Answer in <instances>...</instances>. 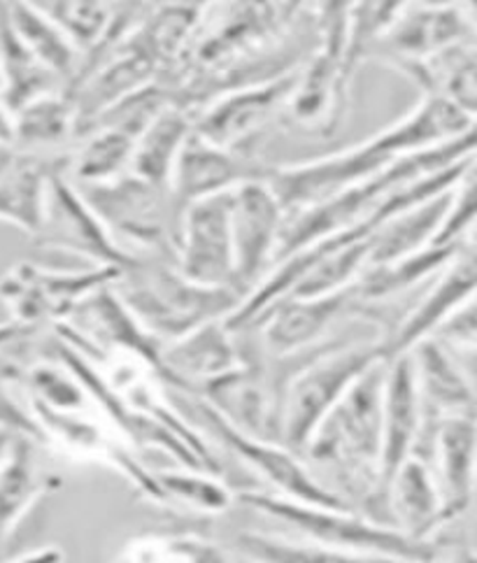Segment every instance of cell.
Here are the masks:
<instances>
[{
  "label": "cell",
  "mask_w": 477,
  "mask_h": 563,
  "mask_svg": "<svg viewBox=\"0 0 477 563\" xmlns=\"http://www.w3.org/2000/svg\"><path fill=\"white\" fill-rule=\"evenodd\" d=\"M477 229V152L466 161V166L450 191V206L435 235V247L459 245Z\"/></svg>",
  "instance_id": "obj_37"
},
{
  "label": "cell",
  "mask_w": 477,
  "mask_h": 563,
  "mask_svg": "<svg viewBox=\"0 0 477 563\" xmlns=\"http://www.w3.org/2000/svg\"><path fill=\"white\" fill-rule=\"evenodd\" d=\"M112 563H235V556L208 536L164 529L131 536Z\"/></svg>",
  "instance_id": "obj_31"
},
{
  "label": "cell",
  "mask_w": 477,
  "mask_h": 563,
  "mask_svg": "<svg viewBox=\"0 0 477 563\" xmlns=\"http://www.w3.org/2000/svg\"><path fill=\"white\" fill-rule=\"evenodd\" d=\"M114 268L91 266L85 271H64L22 261L0 277V303L10 312V321L31 331L54 329L77 310L98 289L114 285Z\"/></svg>",
  "instance_id": "obj_9"
},
{
  "label": "cell",
  "mask_w": 477,
  "mask_h": 563,
  "mask_svg": "<svg viewBox=\"0 0 477 563\" xmlns=\"http://www.w3.org/2000/svg\"><path fill=\"white\" fill-rule=\"evenodd\" d=\"M231 194L201 198L185 208L175 264L198 285L229 287L245 294L235 273Z\"/></svg>",
  "instance_id": "obj_13"
},
{
  "label": "cell",
  "mask_w": 477,
  "mask_h": 563,
  "mask_svg": "<svg viewBox=\"0 0 477 563\" xmlns=\"http://www.w3.org/2000/svg\"><path fill=\"white\" fill-rule=\"evenodd\" d=\"M75 187L131 256L175 261L182 208L177 206L170 187L147 183L133 173L106 185Z\"/></svg>",
  "instance_id": "obj_7"
},
{
  "label": "cell",
  "mask_w": 477,
  "mask_h": 563,
  "mask_svg": "<svg viewBox=\"0 0 477 563\" xmlns=\"http://www.w3.org/2000/svg\"><path fill=\"white\" fill-rule=\"evenodd\" d=\"M19 345L0 352V431L12 433V435H26V438L43 442L40 440V433L33 424L26 406H24V398H22V394H19V387H16V371H19V366H22V356L14 354Z\"/></svg>",
  "instance_id": "obj_38"
},
{
  "label": "cell",
  "mask_w": 477,
  "mask_h": 563,
  "mask_svg": "<svg viewBox=\"0 0 477 563\" xmlns=\"http://www.w3.org/2000/svg\"><path fill=\"white\" fill-rule=\"evenodd\" d=\"M470 40L477 35L452 0H420L377 31L362 58L377 56L406 73Z\"/></svg>",
  "instance_id": "obj_10"
},
{
  "label": "cell",
  "mask_w": 477,
  "mask_h": 563,
  "mask_svg": "<svg viewBox=\"0 0 477 563\" xmlns=\"http://www.w3.org/2000/svg\"><path fill=\"white\" fill-rule=\"evenodd\" d=\"M35 243L45 250L79 256L91 261L93 266L114 271H124L135 258L117 243L101 217L93 212L66 173L54 177L47 219Z\"/></svg>",
  "instance_id": "obj_14"
},
{
  "label": "cell",
  "mask_w": 477,
  "mask_h": 563,
  "mask_svg": "<svg viewBox=\"0 0 477 563\" xmlns=\"http://www.w3.org/2000/svg\"><path fill=\"white\" fill-rule=\"evenodd\" d=\"M243 364V338L226 324V319L208 321L191 333L170 340L162 350L166 382L170 389L187 396H198Z\"/></svg>",
  "instance_id": "obj_16"
},
{
  "label": "cell",
  "mask_w": 477,
  "mask_h": 563,
  "mask_svg": "<svg viewBox=\"0 0 477 563\" xmlns=\"http://www.w3.org/2000/svg\"><path fill=\"white\" fill-rule=\"evenodd\" d=\"M137 135L119 126H89L79 131L68 150L66 175L75 185H106L131 173Z\"/></svg>",
  "instance_id": "obj_28"
},
{
  "label": "cell",
  "mask_w": 477,
  "mask_h": 563,
  "mask_svg": "<svg viewBox=\"0 0 477 563\" xmlns=\"http://www.w3.org/2000/svg\"><path fill=\"white\" fill-rule=\"evenodd\" d=\"M477 296V238L459 243L445 268L435 275L431 289L422 296L391 335L385 340V361L410 352L431 338L443 321Z\"/></svg>",
  "instance_id": "obj_17"
},
{
  "label": "cell",
  "mask_w": 477,
  "mask_h": 563,
  "mask_svg": "<svg viewBox=\"0 0 477 563\" xmlns=\"http://www.w3.org/2000/svg\"><path fill=\"white\" fill-rule=\"evenodd\" d=\"M473 126V119L447 98L424 93L420 103L399 122L377 131L359 145L296 161V164L273 166L268 185L280 198L287 214H291L364 183L408 154L445 145Z\"/></svg>",
  "instance_id": "obj_2"
},
{
  "label": "cell",
  "mask_w": 477,
  "mask_h": 563,
  "mask_svg": "<svg viewBox=\"0 0 477 563\" xmlns=\"http://www.w3.org/2000/svg\"><path fill=\"white\" fill-rule=\"evenodd\" d=\"M68 168V152L33 154L0 150V224L14 227L33 240L43 231L52 183Z\"/></svg>",
  "instance_id": "obj_18"
},
{
  "label": "cell",
  "mask_w": 477,
  "mask_h": 563,
  "mask_svg": "<svg viewBox=\"0 0 477 563\" xmlns=\"http://www.w3.org/2000/svg\"><path fill=\"white\" fill-rule=\"evenodd\" d=\"M410 356L426 417L477 410L475 391L468 377L443 343L435 338H426L410 350Z\"/></svg>",
  "instance_id": "obj_25"
},
{
  "label": "cell",
  "mask_w": 477,
  "mask_h": 563,
  "mask_svg": "<svg viewBox=\"0 0 477 563\" xmlns=\"http://www.w3.org/2000/svg\"><path fill=\"white\" fill-rule=\"evenodd\" d=\"M12 440H14L12 433L0 431V466H3V461H5V456H8V450H10V445H12Z\"/></svg>",
  "instance_id": "obj_47"
},
{
  "label": "cell",
  "mask_w": 477,
  "mask_h": 563,
  "mask_svg": "<svg viewBox=\"0 0 477 563\" xmlns=\"http://www.w3.org/2000/svg\"><path fill=\"white\" fill-rule=\"evenodd\" d=\"M191 135L193 110L180 103L166 106L137 135L131 173L147 183L170 187L177 158Z\"/></svg>",
  "instance_id": "obj_27"
},
{
  "label": "cell",
  "mask_w": 477,
  "mask_h": 563,
  "mask_svg": "<svg viewBox=\"0 0 477 563\" xmlns=\"http://www.w3.org/2000/svg\"><path fill=\"white\" fill-rule=\"evenodd\" d=\"M389 525L406 536L429 542L445 527L443 498L431 466L417 452L393 473L385 489Z\"/></svg>",
  "instance_id": "obj_24"
},
{
  "label": "cell",
  "mask_w": 477,
  "mask_h": 563,
  "mask_svg": "<svg viewBox=\"0 0 477 563\" xmlns=\"http://www.w3.org/2000/svg\"><path fill=\"white\" fill-rule=\"evenodd\" d=\"M468 238H477V229H475V231H473Z\"/></svg>",
  "instance_id": "obj_49"
},
{
  "label": "cell",
  "mask_w": 477,
  "mask_h": 563,
  "mask_svg": "<svg viewBox=\"0 0 477 563\" xmlns=\"http://www.w3.org/2000/svg\"><path fill=\"white\" fill-rule=\"evenodd\" d=\"M298 70L212 96L193 110V133L220 147L245 152L247 140L285 114Z\"/></svg>",
  "instance_id": "obj_12"
},
{
  "label": "cell",
  "mask_w": 477,
  "mask_h": 563,
  "mask_svg": "<svg viewBox=\"0 0 477 563\" xmlns=\"http://www.w3.org/2000/svg\"><path fill=\"white\" fill-rule=\"evenodd\" d=\"M354 287L326 296H287L270 306L252 331L268 356H296L326 345V335L345 317L370 314Z\"/></svg>",
  "instance_id": "obj_11"
},
{
  "label": "cell",
  "mask_w": 477,
  "mask_h": 563,
  "mask_svg": "<svg viewBox=\"0 0 477 563\" xmlns=\"http://www.w3.org/2000/svg\"><path fill=\"white\" fill-rule=\"evenodd\" d=\"M424 93L447 98L477 124V40L406 70Z\"/></svg>",
  "instance_id": "obj_33"
},
{
  "label": "cell",
  "mask_w": 477,
  "mask_h": 563,
  "mask_svg": "<svg viewBox=\"0 0 477 563\" xmlns=\"http://www.w3.org/2000/svg\"><path fill=\"white\" fill-rule=\"evenodd\" d=\"M310 14L317 33V52L329 56L331 62L343 64L347 75L350 54L356 35V16H359V0H310Z\"/></svg>",
  "instance_id": "obj_36"
},
{
  "label": "cell",
  "mask_w": 477,
  "mask_h": 563,
  "mask_svg": "<svg viewBox=\"0 0 477 563\" xmlns=\"http://www.w3.org/2000/svg\"><path fill=\"white\" fill-rule=\"evenodd\" d=\"M35 333H40V331H31L26 327H19V324H14V321H10V319L8 321H0V352H5V350H10V347H14L19 343H24L26 338H31Z\"/></svg>",
  "instance_id": "obj_43"
},
{
  "label": "cell",
  "mask_w": 477,
  "mask_h": 563,
  "mask_svg": "<svg viewBox=\"0 0 477 563\" xmlns=\"http://www.w3.org/2000/svg\"><path fill=\"white\" fill-rule=\"evenodd\" d=\"M166 508H185L203 517H222L237 506V494L222 475L198 468L154 471Z\"/></svg>",
  "instance_id": "obj_35"
},
{
  "label": "cell",
  "mask_w": 477,
  "mask_h": 563,
  "mask_svg": "<svg viewBox=\"0 0 477 563\" xmlns=\"http://www.w3.org/2000/svg\"><path fill=\"white\" fill-rule=\"evenodd\" d=\"M47 448L26 435H14L0 466V563L10 556L12 540L40 500L62 487L45 456Z\"/></svg>",
  "instance_id": "obj_20"
},
{
  "label": "cell",
  "mask_w": 477,
  "mask_h": 563,
  "mask_svg": "<svg viewBox=\"0 0 477 563\" xmlns=\"http://www.w3.org/2000/svg\"><path fill=\"white\" fill-rule=\"evenodd\" d=\"M352 77L345 66L314 52L296 75L285 114L296 129L333 133L347 112Z\"/></svg>",
  "instance_id": "obj_23"
},
{
  "label": "cell",
  "mask_w": 477,
  "mask_h": 563,
  "mask_svg": "<svg viewBox=\"0 0 477 563\" xmlns=\"http://www.w3.org/2000/svg\"><path fill=\"white\" fill-rule=\"evenodd\" d=\"M385 368L387 361L354 382L301 454L310 468L331 475L329 487L337 496L370 519L375 506L385 508L380 492Z\"/></svg>",
  "instance_id": "obj_3"
},
{
  "label": "cell",
  "mask_w": 477,
  "mask_h": 563,
  "mask_svg": "<svg viewBox=\"0 0 477 563\" xmlns=\"http://www.w3.org/2000/svg\"><path fill=\"white\" fill-rule=\"evenodd\" d=\"M424 404L417 387V375L410 352L387 361L382 385V459H380V492L393 473L417 452L424 431Z\"/></svg>",
  "instance_id": "obj_21"
},
{
  "label": "cell",
  "mask_w": 477,
  "mask_h": 563,
  "mask_svg": "<svg viewBox=\"0 0 477 563\" xmlns=\"http://www.w3.org/2000/svg\"><path fill=\"white\" fill-rule=\"evenodd\" d=\"M450 206V194L429 200V203L414 206L387 219L370 235V258L368 266L391 264V261L406 258L433 245L441 231Z\"/></svg>",
  "instance_id": "obj_29"
},
{
  "label": "cell",
  "mask_w": 477,
  "mask_h": 563,
  "mask_svg": "<svg viewBox=\"0 0 477 563\" xmlns=\"http://www.w3.org/2000/svg\"><path fill=\"white\" fill-rule=\"evenodd\" d=\"M433 563H477V552L464 542H454V545L441 548Z\"/></svg>",
  "instance_id": "obj_44"
},
{
  "label": "cell",
  "mask_w": 477,
  "mask_h": 563,
  "mask_svg": "<svg viewBox=\"0 0 477 563\" xmlns=\"http://www.w3.org/2000/svg\"><path fill=\"white\" fill-rule=\"evenodd\" d=\"M14 145V112L0 98V150Z\"/></svg>",
  "instance_id": "obj_45"
},
{
  "label": "cell",
  "mask_w": 477,
  "mask_h": 563,
  "mask_svg": "<svg viewBox=\"0 0 477 563\" xmlns=\"http://www.w3.org/2000/svg\"><path fill=\"white\" fill-rule=\"evenodd\" d=\"M459 245L450 247H426L417 254H410L406 258L391 261V264L368 266L362 277L354 282V294L364 306L375 308L382 300L403 296L406 291L424 285L431 277L439 275L452 254Z\"/></svg>",
  "instance_id": "obj_32"
},
{
  "label": "cell",
  "mask_w": 477,
  "mask_h": 563,
  "mask_svg": "<svg viewBox=\"0 0 477 563\" xmlns=\"http://www.w3.org/2000/svg\"><path fill=\"white\" fill-rule=\"evenodd\" d=\"M5 10L14 33L37 62L56 75L62 85L73 79L79 52L68 33L31 0H5Z\"/></svg>",
  "instance_id": "obj_30"
},
{
  "label": "cell",
  "mask_w": 477,
  "mask_h": 563,
  "mask_svg": "<svg viewBox=\"0 0 477 563\" xmlns=\"http://www.w3.org/2000/svg\"><path fill=\"white\" fill-rule=\"evenodd\" d=\"M452 3L464 12V16L468 19V24L477 35V0H452Z\"/></svg>",
  "instance_id": "obj_46"
},
{
  "label": "cell",
  "mask_w": 477,
  "mask_h": 563,
  "mask_svg": "<svg viewBox=\"0 0 477 563\" xmlns=\"http://www.w3.org/2000/svg\"><path fill=\"white\" fill-rule=\"evenodd\" d=\"M414 3H420V0H377V8H375V14H373V26H370V37L380 29H385L389 22H393L396 16L406 12ZM368 43H370V40H368Z\"/></svg>",
  "instance_id": "obj_41"
},
{
  "label": "cell",
  "mask_w": 477,
  "mask_h": 563,
  "mask_svg": "<svg viewBox=\"0 0 477 563\" xmlns=\"http://www.w3.org/2000/svg\"><path fill=\"white\" fill-rule=\"evenodd\" d=\"M114 289L133 317L158 343L182 338L214 319L231 317L245 294L189 279L173 258L135 256L119 273Z\"/></svg>",
  "instance_id": "obj_4"
},
{
  "label": "cell",
  "mask_w": 477,
  "mask_h": 563,
  "mask_svg": "<svg viewBox=\"0 0 477 563\" xmlns=\"http://www.w3.org/2000/svg\"><path fill=\"white\" fill-rule=\"evenodd\" d=\"M233 552L247 563H403L396 559L341 552L320 542L291 540L273 533L243 531L233 540Z\"/></svg>",
  "instance_id": "obj_34"
},
{
  "label": "cell",
  "mask_w": 477,
  "mask_h": 563,
  "mask_svg": "<svg viewBox=\"0 0 477 563\" xmlns=\"http://www.w3.org/2000/svg\"><path fill=\"white\" fill-rule=\"evenodd\" d=\"M237 503L277 525L293 529L303 540L320 542V545L341 552L396 559L403 563H433L441 550L439 542L414 540L396 527L356 510L308 506V503L256 489L237 494Z\"/></svg>",
  "instance_id": "obj_6"
},
{
  "label": "cell",
  "mask_w": 477,
  "mask_h": 563,
  "mask_svg": "<svg viewBox=\"0 0 477 563\" xmlns=\"http://www.w3.org/2000/svg\"><path fill=\"white\" fill-rule=\"evenodd\" d=\"M5 91V77H3V68H0V98H3Z\"/></svg>",
  "instance_id": "obj_48"
},
{
  "label": "cell",
  "mask_w": 477,
  "mask_h": 563,
  "mask_svg": "<svg viewBox=\"0 0 477 563\" xmlns=\"http://www.w3.org/2000/svg\"><path fill=\"white\" fill-rule=\"evenodd\" d=\"M180 396H185V404L193 417V424H198V429H203V433L220 442L224 450L233 452L252 473L262 477L277 496L308 503V506L354 510L350 503H345L314 475V471L306 464L301 454L291 452L277 440L249 435L241 429H235L212 406H208L203 398L187 394Z\"/></svg>",
  "instance_id": "obj_8"
},
{
  "label": "cell",
  "mask_w": 477,
  "mask_h": 563,
  "mask_svg": "<svg viewBox=\"0 0 477 563\" xmlns=\"http://www.w3.org/2000/svg\"><path fill=\"white\" fill-rule=\"evenodd\" d=\"M287 210L268 185L256 179L231 194V233L235 273L245 296L273 268L280 238L285 231Z\"/></svg>",
  "instance_id": "obj_15"
},
{
  "label": "cell",
  "mask_w": 477,
  "mask_h": 563,
  "mask_svg": "<svg viewBox=\"0 0 477 563\" xmlns=\"http://www.w3.org/2000/svg\"><path fill=\"white\" fill-rule=\"evenodd\" d=\"M14 112V145L33 154H64L77 137L79 114L70 93H40Z\"/></svg>",
  "instance_id": "obj_26"
},
{
  "label": "cell",
  "mask_w": 477,
  "mask_h": 563,
  "mask_svg": "<svg viewBox=\"0 0 477 563\" xmlns=\"http://www.w3.org/2000/svg\"><path fill=\"white\" fill-rule=\"evenodd\" d=\"M431 338L439 340L447 350L477 352V296L452 312Z\"/></svg>",
  "instance_id": "obj_39"
},
{
  "label": "cell",
  "mask_w": 477,
  "mask_h": 563,
  "mask_svg": "<svg viewBox=\"0 0 477 563\" xmlns=\"http://www.w3.org/2000/svg\"><path fill=\"white\" fill-rule=\"evenodd\" d=\"M16 387L43 445L85 464L106 466L154 506L166 508L152 468L131 442L119 433L77 373L62 358L45 354L22 361Z\"/></svg>",
  "instance_id": "obj_1"
},
{
  "label": "cell",
  "mask_w": 477,
  "mask_h": 563,
  "mask_svg": "<svg viewBox=\"0 0 477 563\" xmlns=\"http://www.w3.org/2000/svg\"><path fill=\"white\" fill-rule=\"evenodd\" d=\"M273 166L266 161L220 147L201 135H191L185 145L170 179V189L177 206L185 208L201 198L235 191L256 179H268Z\"/></svg>",
  "instance_id": "obj_19"
},
{
  "label": "cell",
  "mask_w": 477,
  "mask_h": 563,
  "mask_svg": "<svg viewBox=\"0 0 477 563\" xmlns=\"http://www.w3.org/2000/svg\"><path fill=\"white\" fill-rule=\"evenodd\" d=\"M385 340H356V343H326L301 356L287 377L277 442L296 454H303L314 431L329 412L366 371L385 361Z\"/></svg>",
  "instance_id": "obj_5"
},
{
  "label": "cell",
  "mask_w": 477,
  "mask_h": 563,
  "mask_svg": "<svg viewBox=\"0 0 477 563\" xmlns=\"http://www.w3.org/2000/svg\"><path fill=\"white\" fill-rule=\"evenodd\" d=\"M377 8V0H359V16H356V35H354V45H352V54H350V68L354 73V68L362 64L364 49L370 40V26H373V14Z\"/></svg>",
  "instance_id": "obj_40"
},
{
  "label": "cell",
  "mask_w": 477,
  "mask_h": 563,
  "mask_svg": "<svg viewBox=\"0 0 477 563\" xmlns=\"http://www.w3.org/2000/svg\"><path fill=\"white\" fill-rule=\"evenodd\" d=\"M64 561H66V552L62 548L45 545V548H37V550L24 552L19 556H12L5 563H64Z\"/></svg>",
  "instance_id": "obj_42"
},
{
  "label": "cell",
  "mask_w": 477,
  "mask_h": 563,
  "mask_svg": "<svg viewBox=\"0 0 477 563\" xmlns=\"http://www.w3.org/2000/svg\"><path fill=\"white\" fill-rule=\"evenodd\" d=\"M431 471L450 525L468 512L477 492V410L435 417Z\"/></svg>",
  "instance_id": "obj_22"
}]
</instances>
